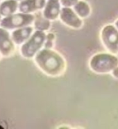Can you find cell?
I'll list each match as a JSON object with an SVG mask.
<instances>
[{"label": "cell", "mask_w": 118, "mask_h": 129, "mask_svg": "<svg viewBox=\"0 0 118 129\" xmlns=\"http://www.w3.org/2000/svg\"><path fill=\"white\" fill-rule=\"evenodd\" d=\"M17 1H20H20H22V0H17Z\"/></svg>", "instance_id": "obj_19"}, {"label": "cell", "mask_w": 118, "mask_h": 129, "mask_svg": "<svg viewBox=\"0 0 118 129\" xmlns=\"http://www.w3.org/2000/svg\"><path fill=\"white\" fill-rule=\"evenodd\" d=\"M34 25H35V28L39 31H47L51 26L50 20L45 18L43 14L42 15L40 13H39L38 15H36V16H35Z\"/></svg>", "instance_id": "obj_13"}, {"label": "cell", "mask_w": 118, "mask_h": 129, "mask_svg": "<svg viewBox=\"0 0 118 129\" xmlns=\"http://www.w3.org/2000/svg\"><path fill=\"white\" fill-rule=\"evenodd\" d=\"M101 39L103 45L110 53H118V29L112 24H108L102 28Z\"/></svg>", "instance_id": "obj_5"}, {"label": "cell", "mask_w": 118, "mask_h": 129, "mask_svg": "<svg viewBox=\"0 0 118 129\" xmlns=\"http://www.w3.org/2000/svg\"><path fill=\"white\" fill-rule=\"evenodd\" d=\"M13 42L8 31L4 28H0V53L4 56L11 55L15 50Z\"/></svg>", "instance_id": "obj_8"}, {"label": "cell", "mask_w": 118, "mask_h": 129, "mask_svg": "<svg viewBox=\"0 0 118 129\" xmlns=\"http://www.w3.org/2000/svg\"><path fill=\"white\" fill-rule=\"evenodd\" d=\"M115 26H116V28H117V29H118V20H117L116 22H115Z\"/></svg>", "instance_id": "obj_16"}, {"label": "cell", "mask_w": 118, "mask_h": 129, "mask_svg": "<svg viewBox=\"0 0 118 129\" xmlns=\"http://www.w3.org/2000/svg\"><path fill=\"white\" fill-rule=\"evenodd\" d=\"M35 16L32 14L21 13L5 17L1 21L0 25L4 28L15 29L30 26L34 22Z\"/></svg>", "instance_id": "obj_4"}, {"label": "cell", "mask_w": 118, "mask_h": 129, "mask_svg": "<svg viewBox=\"0 0 118 129\" xmlns=\"http://www.w3.org/2000/svg\"><path fill=\"white\" fill-rule=\"evenodd\" d=\"M47 0H22L19 4L21 13L31 14L32 13L44 9Z\"/></svg>", "instance_id": "obj_9"}, {"label": "cell", "mask_w": 118, "mask_h": 129, "mask_svg": "<svg viewBox=\"0 0 118 129\" xmlns=\"http://www.w3.org/2000/svg\"><path fill=\"white\" fill-rule=\"evenodd\" d=\"M35 62L44 73L50 76L61 75L66 68L64 58L51 49H41L35 56Z\"/></svg>", "instance_id": "obj_1"}, {"label": "cell", "mask_w": 118, "mask_h": 129, "mask_svg": "<svg viewBox=\"0 0 118 129\" xmlns=\"http://www.w3.org/2000/svg\"><path fill=\"white\" fill-rule=\"evenodd\" d=\"M1 17H2V15L0 13V22H1Z\"/></svg>", "instance_id": "obj_18"}, {"label": "cell", "mask_w": 118, "mask_h": 129, "mask_svg": "<svg viewBox=\"0 0 118 129\" xmlns=\"http://www.w3.org/2000/svg\"><path fill=\"white\" fill-rule=\"evenodd\" d=\"M80 0H61L63 6L65 7H73Z\"/></svg>", "instance_id": "obj_14"}, {"label": "cell", "mask_w": 118, "mask_h": 129, "mask_svg": "<svg viewBox=\"0 0 118 129\" xmlns=\"http://www.w3.org/2000/svg\"><path fill=\"white\" fill-rule=\"evenodd\" d=\"M34 28L31 26H25L20 28L12 33V40L17 45L24 44L33 34Z\"/></svg>", "instance_id": "obj_10"}, {"label": "cell", "mask_w": 118, "mask_h": 129, "mask_svg": "<svg viewBox=\"0 0 118 129\" xmlns=\"http://www.w3.org/2000/svg\"><path fill=\"white\" fill-rule=\"evenodd\" d=\"M45 31L38 30L32 34L29 39L25 42L21 47V53L26 58H31L36 56L42 49L46 41Z\"/></svg>", "instance_id": "obj_3"}, {"label": "cell", "mask_w": 118, "mask_h": 129, "mask_svg": "<svg viewBox=\"0 0 118 129\" xmlns=\"http://www.w3.org/2000/svg\"><path fill=\"white\" fill-rule=\"evenodd\" d=\"M117 66L118 58L112 53H97L90 60V68L97 74L110 73Z\"/></svg>", "instance_id": "obj_2"}, {"label": "cell", "mask_w": 118, "mask_h": 129, "mask_svg": "<svg viewBox=\"0 0 118 129\" xmlns=\"http://www.w3.org/2000/svg\"><path fill=\"white\" fill-rule=\"evenodd\" d=\"M59 17L65 25L75 29L81 28L83 24L81 18L76 14L72 7L63 6L61 9Z\"/></svg>", "instance_id": "obj_6"}, {"label": "cell", "mask_w": 118, "mask_h": 129, "mask_svg": "<svg viewBox=\"0 0 118 129\" xmlns=\"http://www.w3.org/2000/svg\"><path fill=\"white\" fill-rule=\"evenodd\" d=\"M17 9H19L17 0H4L0 4V13L4 17L15 14Z\"/></svg>", "instance_id": "obj_11"}, {"label": "cell", "mask_w": 118, "mask_h": 129, "mask_svg": "<svg viewBox=\"0 0 118 129\" xmlns=\"http://www.w3.org/2000/svg\"><path fill=\"white\" fill-rule=\"evenodd\" d=\"M3 1H4V0H0V4L2 3V2Z\"/></svg>", "instance_id": "obj_17"}, {"label": "cell", "mask_w": 118, "mask_h": 129, "mask_svg": "<svg viewBox=\"0 0 118 129\" xmlns=\"http://www.w3.org/2000/svg\"><path fill=\"white\" fill-rule=\"evenodd\" d=\"M111 74H112V76H113L114 78L118 79V66L117 67H116V68L111 72Z\"/></svg>", "instance_id": "obj_15"}, {"label": "cell", "mask_w": 118, "mask_h": 129, "mask_svg": "<svg viewBox=\"0 0 118 129\" xmlns=\"http://www.w3.org/2000/svg\"><path fill=\"white\" fill-rule=\"evenodd\" d=\"M73 9L81 19L87 18L90 16L91 13V8L90 5L86 2L82 0H80L73 6Z\"/></svg>", "instance_id": "obj_12"}, {"label": "cell", "mask_w": 118, "mask_h": 129, "mask_svg": "<svg viewBox=\"0 0 118 129\" xmlns=\"http://www.w3.org/2000/svg\"><path fill=\"white\" fill-rule=\"evenodd\" d=\"M61 6V0H47L42 14L47 20L54 21L59 17Z\"/></svg>", "instance_id": "obj_7"}]
</instances>
